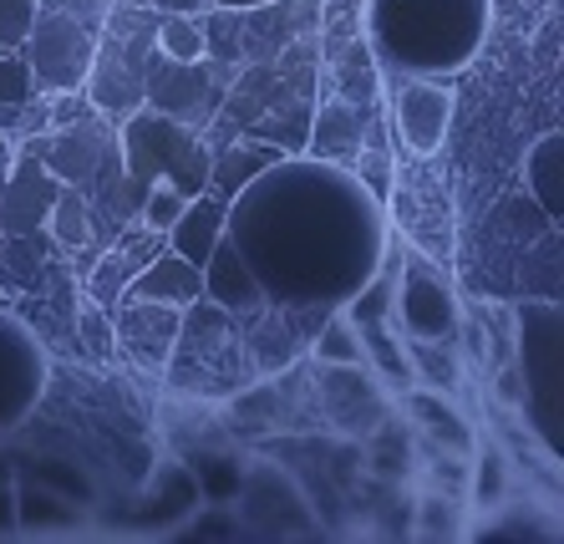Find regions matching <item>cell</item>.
I'll use <instances>...</instances> for the list:
<instances>
[{
    "label": "cell",
    "mask_w": 564,
    "mask_h": 544,
    "mask_svg": "<svg viewBox=\"0 0 564 544\" xmlns=\"http://www.w3.org/2000/svg\"><path fill=\"white\" fill-rule=\"evenodd\" d=\"M153 26L158 11L148 0H112L97 26V52L93 72H87V102L102 118H128L143 107V72L148 52H153Z\"/></svg>",
    "instance_id": "6da1fadb"
},
{
    "label": "cell",
    "mask_w": 564,
    "mask_h": 544,
    "mask_svg": "<svg viewBox=\"0 0 564 544\" xmlns=\"http://www.w3.org/2000/svg\"><path fill=\"white\" fill-rule=\"evenodd\" d=\"M118 159L122 173L138 178V184H173L184 199L209 188V159L214 148L198 138V128L169 118V112H153V107H138L122 118L118 133Z\"/></svg>",
    "instance_id": "7a4b0ae2"
},
{
    "label": "cell",
    "mask_w": 564,
    "mask_h": 544,
    "mask_svg": "<svg viewBox=\"0 0 564 544\" xmlns=\"http://www.w3.org/2000/svg\"><path fill=\"white\" fill-rule=\"evenodd\" d=\"M93 52H97V26H87V21L66 11H41L26 46H21L31 77H36V93H56V97L87 87Z\"/></svg>",
    "instance_id": "3957f363"
},
{
    "label": "cell",
    "mask_w": 564,
    "mask_h": 544,
    "mask_svg": "<svg viewBox=\"0 0 564 544\" xmlns=\"http://www.w3.org/2000/svg\"><path fill=\"white\" fill-rule=\"evenodd\" d=\"M214 72L219 67H209V56H198V62H169V56L148 52L143 107L169 112V118L188 122V128H204V122L219 118V102H224V81L214 77Z\"/></svg>",
    "instance_id": "277c9868"
},
{
    "label": "cell",
    "mask_w": 564,
    "mask_h": 544,
    "mask_svg": "<svg viewBox=\"0 0 564 544\" xmlns=\"http://www.w3.org/2000/svg\"><path fill=\"white\" fill-rule=\"evenodd\" d=\"M26 153H36V159L56 173V184H72V188H82V194L97 184V173L102 168H122L118 143L107 138V128L97 118L56 122V133L52 138H31Z\"/></svg>",
    "instance_id": "5b68a950"
},
{
    "label": "cell",
    "mask_w": 564,
    "mask_h": 544,
    "mask_svg": "<svg viewBox=\"0 0 564 544\" xmlns=\"http://www.w3.org/2000/svg\"><path fill=\"white\" fill-rule=\"evenodd\" d=\"M178 326H184V311L163 306V301L122 295L118 306H112V341H118L138 367H148V372H163V367H169Z\"/></svg>",
    "instance_id": "8992f818"
},
{
    "label": "cell",
    "mask_w": 564,
    "mask_h": 544,
    "mask_svg": "<svg viewBox=\"0 0 564 544\" xmlns=\"http://www.w3.org/2000/svg\"><path fill=\"white\" fill-rule=\"evenodd\" d=\"M392 122L412 159H433L437 148L447 143V128H453V93L443 81H427V77L397 81Z\"/></svg>",
    "instance_id": "52a82bcc"
},
{
    "label": "cell",
    "mask_w": 564,
    "mask_h": 544,
    "mask_svg": "<svg viewBox=\"0 0 564 544\" xmlns=\"http://www.w3.org/2000/svg\"><path fill=\"white\" fill-rule=\"evenodd\" d=\"M392 311L402 316L412 341H447L453 326H458V306H453V291L427 270V260H412L402 275H397L392 291Z\"/></svg>",
    "instance_id": "ba28073f"
},
{
    "label": "cell",
    "mask_w": 564,
    "mask_h": 544,
    "mask_svg": "<svg viewBox=\"0 0 564 544\" xmlns=\"http://www.w3.org/2000/svg\"><path fill=\"white\" fill-rule=\"evenodd\" d=\"M204 301H214L229 316H264L270 311V291H264L260 270L250 265V254L239 250L229 229H224L214 254L204 260Z\"/></svg>",
    "instance_id": "9c48e42d"
},
{
    "label": "cell",
    "mask_w": 564,
    "mask_h": 544,
    "mask_svg": "<svg viewBox=\"0 0 564 544\" xmlns=\"http://www.w3.org/2000/svg\"><path fill=\"white\" fill-rule=\"evenodd\" d=\"M214 159H209V194L224 204H239L245 188L260 184V173L280 168L290 159L280 143H264V138H229V143H209Z\"/></svg>",
    "instance_id": "30bf717a"
},
{
    "label": "cell",
    "mask_w": 564,
    "mask_h": 544,
    "mask_svg": "<svg viewBox=\"0 0 564 544\" xmlns=\"http://www.w3.org/2000/svg\"><path fill=\"white\" fill-rule=\"evenodd\" d=\"M367 107H356V102H321L311 112V133H305V148H311L315 159H326V163H346L351 168L356 153L367 148Z\"/></svg>",
    "instance_id": "8fae6325"
},
{
    "label": "cell",
    "mask_w": 564,
    "mask_h": 544,
    "mask_svg": "<svg viewBox=\"0 0 564 544\" xmlns=\"http://www.w3.org/2000/svg\"><path fill=\"white\" fill-rule=\"evenodd\" d=\"M224 225H229V204L214 199L209 188L204 194H194V199H184V209H178V219H173L169 229H163V244H169L173 254H184L188 265L204 270V260L214 254V244H219Z\"/></svg>",
    "instance_id": "7c38bea8"
},
{
    "label": "cell",
    "mask_w": 564,
    "mask_h": 544,
    "mask_svg": "<svg viewBox=\"0 0 564 544\" xmlns=\"http://www.w3.org/2000/svg\"><path fill=\"white\" fill-rule=\"evenodd\" d=\"M56 173L36 159V153H21L11 173V188H6V209H0V225L11 235H31V229L46 219V204L56 199Z\"/></svg>",
    "instance_id": "4fadbf2b"
},
{
    "label": "cell",
    "mask_w": 564,
    "mask_h": 544,
    "mask_svg": "<svg viewBox=\"0 0 564 544\" xmlns=\"http://www.w3.org/2000/svg\"><path fill=\"white\" fill-rule=\"evenodd\" d=\"M122 295H143V301H163V306L188 311L194 301H204V270L188 265L184 254H173L169 244H163V250L128 280V291Z\"/></svg>",
    "instance_id": "5bb4252c"
},
{
    "label": "cell",
    "mask_w": 564,
    "mask_h": 544,
    "mask_svg": "<svg viewBox=\"0 0 564 544\" xmlns=\"http://www.w3.org/2000/svg\"><path fill=\"white\" fill-rule=\"evenodd\" d=\"M402 407H408V417L422 427V438L433 443V448H447V453H468L473 448V427L463 423V412L447 402V392H412V387H402Z\"/></svg>",
    "instance_id": "9a60e30c"
},
{
    "label": "cell",
    "mask_w": 564,
    "mask_h": 544,
    "mask_svg": "<svg viewBox=\"0 0 564 544\" xmlns=\"http://www.w3.org/2000/svg\"><path fill=\"white\" fill-rule=\"evenodd\" d=\"M524 184H529V199L539 204V214L550 225H560V214H564V138L560 133H544L529 148Z\"/></svg>",
    "instance_id": "2e32d148"
},
{
    "label": "cell",
    "mask_w": 564,
    "mask_h": 544,
    "mask_svg": "<svg viewBox=\"0 0 564 544\" xmlns=\"http://www.w3.org/2000/svg\"><path fill=\"white\" fill-rule=\"evenodd\" d=\"M158 250H163V244H158ZM158 250H143V254H138V235H132V229H128V235H122L118 244H112V250H107L102 260H97V270H93V275H87V291H93V306H107V311L118 306V301H122V291H128V280L138 275V270H143Z\"/></svg>",
    "instance_id": "e0dca14e"
},
{
    "label": "cell",
    "mask_w": 564,
    "mask_h": 544,
    "mask_svg": "<svg viewBox=\"0 0 564 544\" xmlns=\"http://www.w3.org/2000/svg\"><path fill=\"white\" fill-rule=\"evenodd\" d=\"M41 225L52 229L56 244H66V250H82L87 239H93V199L82 194V188L62 184L56 188V199L46 204V219Z\"/></svg>",
    "instance_id": "ac0fdd59"
},
{
    "label": "cell",
    "mask_w": 564,
    "mask_h": 544,
    "mask_svg": "<svg viewBox=\"0 0 564 544\" xmlns=\"http://www.w3.org/2000/svg\"><path fill=\"white\" fill-rule=\"evenodd\" d=\"M361 331V357L377 367L387 382L402 392V387H417V377H412V361H408V346L392 336V326L387 320H371V326H356Z\"/></svg>",
    "instance_id": "d6986e66"
},
{
    "label": "cell",
    "mask_w": 564,
    "mask_h": 544,
    "mask_svg": "<svg viewBox=\"0 0 564 544\" xmlns=\"http://www.w3.org/2000/svg\"><path fill=\"white\" fill-rule=\"evenodd\" d=\"M36 77H31L26 56L0 52V133H15V122L26 118V107L36 102Z\"/></svg>",
    "instance_id": "ffe728a7"
},
{
    "label": "cell",
    "mask_w": 564,
    "mask_h": 544,
    "mask_svg": "<svg viewBox=\"0 0 564 544\" xmlns=\"http://www.w3.org/2000/svg\"><path fill=\"white\" fill-rule=\"evenodd\" d=\"M311 351L321 367H367V357H361V331H356L346 316H336V311H326Z\"/></svg>",
    "instance_id": "44dd1931"
},
{
    "label": "cell",
    "mask_w": 564,
    "mask_h": 544,
    "mask_svg": "<svg viewBox=\"0 0 564 544\" xmlns=\"http://www.w3.org/2000/svg\"><path fill=\"white\" fill-rule=\"evenodd\" d=\"M153 52L169 56V62H198V56H204V26H198V15L158 11Z\"/></svg>",
    "instance_id": "7402d4cb"
},
{
    "label": "cell",
    "mask_w": 564,
    "mask_h": 544,
    "mask_svg": "<svg viewBox=\"0 0 564 544\" xmlns=\"http://www.w3.org/2000/svg\"><path fill=\"white\" fill-rule=\"evenodd\" d=\"M72 504H66L62 493L41 489V483H26V489L15 493V524H26V530H62V524H72Z\"/></svg>",
    "instance_id": "603a6c76"
},
{
    "label": "cell",
    "mask_w": 564,
    "mask_h": 544,
    "mask_svg": "<svg viewBox=\"0 0 564 544\" xmlns=\"http://www.w3.org/2000/svg\"><path fill=\"white\" fill-rule=\"evenodd\" d=\"M408 361H412V377H422V387H433V392H453L458 387V361H453L447 341H408Z\"/></svg>",
    "instance_id": "cb8c5ba5"
},
{
    "label": "cell",
    "mask_w": 564,
    "mask_h": 544,
    "mask_svg": "<svg viewBox=\"0 0 564 544\" xmlns=\"http://www.w3.org/2000/svg\"><path fill=\"white\" fill-rule=\"evenodd\" d=\"M392 291H397V265H387L381 275H371L361 291L351 295V306L341 311L351 326H371V320H387L392 316Z\"/></svg>",
    "instance_id": "d4e9b609"
},
{
    "label": "cell",
    "mask_w": 564,
    "mask_h": 544,
    "mask_svg": "<svg viewBox=\"0 0 564 544\" xmlns=\"http://www.w3.org/2000/svg\"><path fill=\"white\" fill-rule=\"evenodd\" d=\"M503 468H509V464H503L499 448H484V453H478V468H473L468 483H463V489H468V499L478 509H494L503 499V483H509V474H503Z\"/></svg>",
    "instance_id": "484cf974"
},
{
    "label": "cell",
    "mask_w": 564,
    "mask_h": 544,
    "mask_svg": "<svg viewBox=\"0 0 564 544\" xmlns=\"http://www.w3.org/2000/svg\"><path fill=\"white\" fill-rule=\"evenodd\" d=\"M41 15V0H0V52H21Z\"/></svg>",
    "instance_id": "4316f807"
},
{
    "label": "cell",
    "mask_w": 564,
    "mask_h": 544,
    "mask_svg": "<svg viewBox=\"0 0 564 544\" xmlns=\"http://www.w3.org/2000/svg\"><path fill=\"white\" fill-rule=\"evenodd\" d=\"M178 209H184V194H178L173 184H163V178H158V184H148L138 219H143L148 229H158V235H163V229H169L173 219H178Z\"/></svg>",
    "instance_id": "83f0119b"
},
{
    "label": "cell",
    "mask_w": 564,
    "mask_h": 544,
    "mask_svg": "<svg viewBox=\"0 0 564 544\" xmlns=\"http://www.w3.org/2000/svg\"><path fill=\"white\" fill-rule=\"evenodd\" d=\"M112 0H41V11H66L77 15V21H87V26H102V15Z\"/></svg>",
    "instance_id": "f1b7e54d"
},
{
    "label": "cell",
    "mask_w": 564,
    "mask_h": 544,
    "mask_svg": "<svg viewBox=\"0 0 564 544\" xmlns=\"http://www.w3.org/2000/svg\"><path fill=\"white\" fill-rule=\"evenodd\" d=\"M153 11H178V15H198V11H209V0H148Z\"/></svg>",
    "instance_id": "f546056e"
},
{
    "label": "cell",
    "mask_w": 564,
    "mask_h": 544,
    "mask_svg": "<svg viewBox=\"0 0 564 544\" xmlns=\"http://www.w3.org/2000/svg\"><path fill=\"white\" fill-rule=\"evenodd\" d=\"M15 524V489L11 478H0V530H11Z\"/></svg>",
    "instance_id": "4dcf8cb0"
},
{
    "label": "cell",
    "mask_w": 564,
    "mask_h": 544,
    "mask_svg": "<svg viewBox=\"0 0 564 544\" xmlns=\"http://www.w3.org/2000/svg\"><path fill=\"white\" fill-rule=\"evenodd\" d=\"M209 6H235V11H245V6H260V0H209Z\"/></svg>",
    "instance_id": "1f68e13d"
},
{
    "label": "cell",
    "mask_w": 564,
    "mask_h": 544,
    "mask_svg": "<svg viewBox=\"0 0 564 544\" xmlns=\"http://www.w3.org/2000/svg\"><path fill=\"white\" fill-rule=\"evenodd\" d=\"M0 478H11V464H6V453H0Z\"/></svg>",
    "instance_id": "d6a6232c"
},
{
    "label": "cell",
    "mask_w": 564,
    "mask_h": 544,
    "mask_svg": "<svg viewBox=\"0 0 564 544\" xmlns=\"http://www.w3.org/2000/svg\"><path fill=\"white\" fill-rule=\"evenodd\" d=\"M0 159H6V148H0Z\"/></svg>",
    "instance_id": "836d02e7"
}]
</instances>
